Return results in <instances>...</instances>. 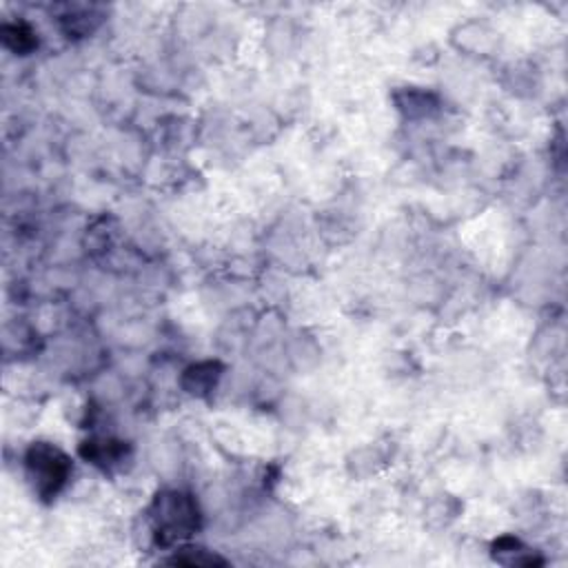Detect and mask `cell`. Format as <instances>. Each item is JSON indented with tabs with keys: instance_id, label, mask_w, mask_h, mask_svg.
<instances>
[{
	"instance_id": "cell-1",
	"label": "cell",
	"mask_w": 568,
	"mask_h": 568,
	"mask_svg": "<svg viewBox=\"0 0 568 568\" xmlns=\"http://www.w3.org/2000/svg\"><path fill=\"white\" fill-rule=\"evenodd\" d=\"M27 468L36 490L42 497H51L69 475V459L51 444H36L27 453Z\"/></svg>"
}]
</instances>
